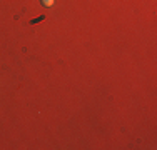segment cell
I'll use <instances>...</instances> for the list:
<instances>
[{"label": "cell", "instance_id": "cell-1", "mask_svg": "<svg viewBox=\"0 0 157 150\" xmlns=\"http://www.w3.org/2000/svg\"><path fill=\"white\" fill-rule=\"evenodd\" d=\"M40 2H42V5H45V7H52L55 0H40Z\"/></svg>", "mask_w": 157, "mask_h": 150}]
</instances>
